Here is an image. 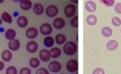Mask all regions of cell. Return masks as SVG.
<instances>
[{
    "label": "cell",
    "mask_w": 121,
    "mask_h": 74,
    "mask_svg": "<svg viewBox=\"0 0 121 74\" xmlns=\"http://www.w3.org/2000/svg\"><path fill=\"white\" fill-rule=\"evenodd\" d=\"M1 20H4L5 23H9V24L12 23V17H11V15L9 14L8 13L4 12L1 14Z\"/></svg>",
    "instance_id": "obj_24"
},
{
    "label": "cell",
    "mask_w": 121,
    "mask_h": 74,
    "mask_svg": "<svg viewBox=\"0 0 121 74\" xmlns=\"http://www.w3.org/2000/svg\"><path fill=\"white\" fill-rule=\"evenodd\" d=\"M39 57L43 62H46L49 61V60L51 59V55L49 51L46 49L41 50L39 53Z\"/></svg>",
    "instance_id": "obj_8"
},
{
    "label": "cell",
    "mask_w": 121,
    "mask_h": 74,
    "mask_svg": "<svg viewBox=\"0 0 121 74\" xmlns=\"http://www.w3.org/2000/svg\"><path fill=\"white\" fill-rule=\"evenodd\" d=\"M5 37L9 41H13L16 37V32L13 29H9L5 34Z\"/></svg>",
    "instance_id": "obj_17"
},
{
    "label": "cell",
    "mask_w": 121,
    "mask_h": 74,
    "mask_svg": "<svg viewBox=\"0 0 121 74\" xmlns=\"http://www.w3.org/2000/svg\"><path fill=\"white\" fill-rule=\"evenodd\" d=\"M101 33L104 37H110L113 34V30L109 27H104L102 29Z\"/></svg>",
    "instance_id": "obj_21"
},
{
    "label": "cell",
    "mask_w": 121,
    "mask_h": 74,
    "mask_svg": "<svg viewBox=\"0 0 121 74\" xmlns=\"http://www.w3.org/2000/svg\"><path fill=\"white\" fill-rule=\"evenodd\" d=\"M44 45L47 48H51L54 46V39L51 37H47L44 39Z\"/></svg>",
    "instance_id": "obj_22"
},
{
    "label": "cell",
    "mask_w": 121,
    "mask_h": 74,
    "mask_svg": "<svg viewBox=\"0 0 121 74\" xmlns=\"http://www.w3.org/2000/svg\"><path fill=\"white\" fill-rule=\"evenodd\" d=\"M92 74H105V73L104 69H102V68H96L95 69H94Z\"/></svg>",
    "instance_id": "obj_31"
},
{
    "label": "cell",
    "mask_w": 121,
    "mask_h": 74,
    "mask_svg": "<svg viewBox=\"0 0 121 74\" xmlns=\"http://www.w3.org/2000/svg\"><path fill=\"white\" fill-rule=\"evenodd\" d=\"M66 69L70 73L77 72L78 71V62L77 61L75 60H69L66 65Z\"/></svg>",
    "instance_id": "obj_3"
},
{
    "label": "cell",
    "mask_w": 121,
    "mask_h": 74,
    "mask_svg": "<svg viewBox=\"0 0 121 74\" xmlns=\"http://www.w3.org/2000/svg\"><path fill=\"white\" fill-rule=\"evenodd\" d=\"M118 47V43L116 40H111L107 43V48L109 51H113L117 49Z\"/></svg>",
    "instance_id": "obj_15"
},
{
    "label": "cell",
    "mask_w": 121,
    "mask_h": 74,
    "mask_svg": "<svg viewBox=\"0 0 121 74\" xmlns=\"http://www.w3.org/2000/svg\"><path fill=\"white\" fill-rule=\"evenodd\" d=\"M20 6L21 8V9H22L24 11H28V10L31 9V8L32 7V2H31V1H29V0L22 1Z\"/></svg>",
    "instance_id": "obj_14"
},
{
    "label": "cell",
    "mask_w": 121,
    "mask_h": 74,
    "mask_svg": "<svg viewBox=\"0 0 121 74\" xmlns=\"http://www.w3.org/2000/svg\"><path fill=\"white\" fill-rule=\"evenodd\" d=\"M102 2L104 4L110 6H112V5L114 4L115 1H114V0H103V1H102Z\"/></svg>",
    "instance_id": "obj_32"
},
{
    "label": "cell",
    "mask_w": 121,
    "mask_h": 74,
    "mask_svg": "<svg viewBox=\"0 0 121 74\" xmlns=\"http://www.w3.org/2000/svg\"><path fill=\"white\" fill-rule=\"evenodd\" d=\"M26 48V50H27L28 52H29V53H35L38 50V46L37 42L34 41H29L27 43Z\"/></svg>",
    "instance_id": "obj_7"
},
{
    "label": "cell",
    "mask_w": 121,
    "mask_h": 74,
    "mask_svg": "<svg viewBox=\"0 0 121 74\" xmlns=\"http://www.w3.org/2000/svg\"><path fill=\"white\" fill-rule=\"evenodd\" d=\"M65 25V20L61 18H56L54 22H53V25L54 27L57 29H62L63 27H64V26Z\"/></svg>",
    "instance_id": "obj_12"
},
{
    "label": "cell",
    "mask_w": 121,
    "mask_h": 74,
    "mask_svg": "<svg viewBox=\"0 0 121 74\" xmlns=\"http://www.w3.org/2000/svg\"><path fill=\"white\" fill-rule=\"evenodd\" d=\"M111 23H112L113 25H114L116 27H119L121 25V18L118 17H113L111 19Z\"/></svg>",
    "instance_id": "obj_27"
},
{
    "label": "cell",
    "mask_w": 121,
    "mask_h": 74,
    "mask_svg": "<svg viewBox=\"0 0 121 74\" xmlns=\"http://www.w3.org/2000/svg\"><path fill=\"white\" fill-rule=\"evenodd\" d=\"M36 74H49V71L45 68H40L36 71Z\"/></svg>",
    "instance_id": "obj_29"
},
{
    "label": "cell",
    "mask_w": 121,
    "mask_h": 74,
    "mask_svg": "<svg viewBox=\"0 0 121 74\" xmlns=\"http://www.w3.org/2000/svg\"><path fill=\"white\" fill-rule=\"evenodd\" d=\"M9 48L12 51H16L20 48V42L17 39H14L13 41H9Z\"/></svg>",
    "instance_id": "obj_10"
},
{
    "label": "cell",
    "mask_w": 121,
    "mask_h": 74,
    "mask_svg": "<svg viewBox=\"0 0 121 74\" xmlns=\"http://www.w3.org/2000/svg\"><path fill=\"white\" fill-rule=\"evenodd\" d=\"M75 13H76V6L72 4H68L64 9L65 15L68 18H72L73 15L75 14Z\"/></svg>",
    "instance_id": "obj_2"
},
{
    "label": "cell",
    "mask_w": 121,
    "mask_h": 74,
    "mask_svg": "<svg viewBox=\"0 0 121 74\" xmlns=\"http://www.w3.org/2000/svg\"><path fill=\"white\" fill-rule=\"evenodd\" d=\"M78 74V73H76V74Z\"/></svg>",
    "instance_id": "obj_38"
},
{
    "label": "cell",
    "mask_w": 121,
    "mask_h": 74,
    "mask_svg": "<svg viewBox=\"0 0 121 74\" xmlns=\"http://www.w3.org/2000/svg\"><path fill=\"white\" fill-rule=\"evenodd\" d=\"M70 24L73 27H78V16L77 15L74 17V18L72 19Z\"/></svg>",
    "instance_id": "obj_28"
},
{
    "label": "cell",
    "mask_w": 121,
    "mask_h": 74,
    "mask_svg": "<svg viewBox=\"0 0 121 74\" xmlns=\"http://www.w3.org/2000/svg\"><path fill=\"white\" fill-rule=\"evenodd\" d=\"M40 32L45 36H48L52 32V27L49 23H44L40 27Z\"/></svg>",
    "instance_id": "obj_5"
},
{
    "label": "cell",
    "mask_w": 121,
    "mask_h": 74,
    "mask_svg": "<svg viewBox=\"0 0 121 74\" xmlns=\"http://www.w3.org/2000/svg\"><path fill=\"white\" fill-rule=\"evenodd\" d=\"M4 66H5V65H4V62H0V71H1L4 69Z\"/></svg>",
    "instance_id": "obj_34"
},
{
    "label": "cell",
    "mask_w": 121,
    "mask_h": 74,
    "mask_svg": "<svg viewBox=\"0 0 121 74\" xmlns=\"http://www.w3.org/2000/svg\"><path fill=\"white\" fill-rule=\"evenodd\" d=\"M33 11L38 15H42L44 12V7L41 4H36L33 7Z\"/></svg>",
    "instance_id": "obj_18"
},
{
    "label": "cell",
    "mask_w": 121,
    "mask_h": 74,
    "mask_svg": "<svg viewBox=\"0 0 121 74\" xmlns=\"http://www.w3.org/2000/svg\"><path fill=\"white\" fill-rule=\"evenodd\" d=\"M63 52L68 55H73L77 51V46L73 41L67 42L63 46Z\"/></svg>",
    "instance_id": "obj_1"
},
{
    "label": "cell",
    "mask_w": 121,
    "mask_h": 74,
    "mask_svg": "<svg viewBox=\"0 0 121 74\" xmlns=\"http://www.w3.org/2000/svg\"><path fill=\"white\" fill-rule=\"evenodd\" d=\"M6 74H17V70L13 66H9L6 71Z\"/></svg>",
    "instance_id": "obj_26"
},
{
    "label": "cell",
    "mask_w": 121,
    "mask_h": 74,
    "mask_svg": "<svg viewBox=\"0 0 121 74\" xmlns=\"http://www.w3.org/2000/svg\"></svg>",
    "instance_id": "obj_39"
},
{
    "label": "cell",
    "mask_w": 121,
    "mask_h": 74,
    "mask_svg": "<svg viewBox=\"0 0 121 74\" xmlns=\"http://www.w3.org/2000/svg\"><path fill=\"white\" fill-rule=\"evenodd\" d=\"M65 41H66V37L64 34H59L55 37V41L59 45H61V44L64 43L65 42Z\"/></svg>",
    "instance_id": "obj_23"
},
{
    "label": "cell",
    "mask_w": 121,
    "mask_h": 74,
    "mask_svg": "<svg viewBox=\"0 0 121 74\" xmlns=\"http://www.w3.org/2000/svg\"><path fill=\"white\" fill-rule=\"evenodd\" d=\"M115 11L118 13V14H121V3H118L116 4V5L115 6Z\"/></svg>",
    "instance_id": "obj_33"
},
{
    "label": "cell",
    "mask_w": 121,
    "mask_h": 74,
    "mask_svg": "<svg viewBox=\"0 0 121 74\" xmlns=\"http://www.w3.org/2000/svg\"><path fill=\"white\" fill-rule=\"evenodd\" d=\"M1 58L3 61L6 62H10L12 59V52L10 50H4L1 54Z\"/></svg>",
    "instance_id": "obj_16"
},
{
    "label": "cell",
    "mask_w": 121,
    "mask_h": 74,
    "mask_svg": "<svg viewBox=\"0 0 121 74\" xmlns=\"http://www.w3.org/2000/svg\"><path fill=\"white\" fill-rule=\"evenodd\" d=\"M2 24V20H1V18H0V25Z\"/></svg>",
    "instance_id": "obj_35"
},
{
    "label": "cell",
    "mask_w": 121,
    "mask_h": 74,
    "mask_svg": "<svg viewBox=\"0 0 121 74\" xmlns=\"http://www.w3.org/2000/svg\"><path fill=\"white\" fill-rule=\"evenodd\" d=\"M38 34V31L35 27H30L26 31V36L30 39H34L36 38Z\"/></svg>",
    "instance_id": "obj_9"
},
{
    "label": "cell",
    "mask_w": 121,
    "mask_h": 74,
    "mask_svg": "<svg viewBox=\"0 0 121 74\" xmlns=\"http://www.w3.org/2000/svg\"><path fill=\"white\" fill-rule=\"evenodd\" d=\"M29 65L31 68L33 69H36L40 65V61L38 58H36V57H34L32 59L30 60L29 61Z\"/></svg>",
    "instance_id": "obj_25"
},
{
    "label": "cell",
    "mask_w": 121,
    "mask_h": 74,
    "mask_svg": "<svg viewBox=\"0 0 121 74\" xmlns=\"http://www.w3.org/2000/svg\"><path fill=\"white\" fill-rule=\"evenodd\" d=\"M86 22L87 23L91 26H93L97 24V18L95 15H89L86 18Z\"/></svg>",
    "instance_id": "obj_20"
},
{
    "label": "cell",
    "mask_w": 121,
    "mask_h": 74,
    "mask_svg": "<svg viewBox=\"0 0 121 74\" xmlns=\"http://www.w3.org/2000/svg\"><path fill=\"white\" fill-rule=\"evenodd\" d=\"M52 58H58L61 55V50L59 48H53L49 51Z\"/></svg>",
    "instance_id": "obj_19"
},
{
    "label": "cell",
    "mask_w": 121,
    "mask_h": 74,
    "mask_svg": "<svg viewBox=\"0 0 121 74\" xmlns=\"http://www.w3.org/2000/svg\"><path fill=\"white\" fill-rule=\"evenodd\" d=\"M72 2H74V3H78V1H71Z\"/></svg>",
    "instance_id": "obj_36"
},
{
    "label": "cell",
    "mask_w": 121,
    "mask_h": 74,
    "mask_svg": "<svg viewBox=\"0 0 121 74\" xmlns=\"http://www.w3.org/2000/svg\"><path fill=\"white\" fill-rule=\"evenodd\" d=\"M48 68L50 71L53 73H57L61 70V64L57 61H52L49 64Z\"/></svg>",
    "instance_id": "obj_6"
},
{
    "label": "cell",
    "mask_w": 121,
    "mask_h": 74,
    "mask_svg": "<svg viewBox=\"0 0 121 74\" xmlns=\"http://www.w3.org/2000/svg\"><path fill=\"white\" fill-rule=\"evenodd\" d=\"M17 23L20 27L24 28L26 27L28 25V19L25 16H20L17 19Z\"/></svg>",
    "instance_id": "obj_13"
},
{
    "label": "cell",
    "mask_w": 121,
    "mask_h": 74,
    "mask_svg": "<svg viewBox=\"0 0 121 74\" xmlns=\"http://www.w3.org/2000/svg\"></svg>",
    "instance_id": "obj_40"
},
{
    "label": "cell",
    "mask_w": 121,
    "mask_h": 74,
    "mask_svg": "<svg viewBox=\"0 0 121 74\" xmlns=\"http://www.w3.org/2000/svg\"><path fill=\"white\" fill-rule=\"evenodd\" d=\"M4 0H1V1H0V4H1V3H2V2H4Z\"/></svg>",
    "instance_id": "obj_37"
},
{
    "label": "cell",
    "mask_w": 121,
    "mask_h": 74,
    "mask_svg": "<svg viewBox=\"0 0 121 74\" xmlns=\"http://www.w3.org/2000/svg\"><path fill=\"white\" fill-rule=\"evenodd\" d=\"M20 74H31V71L29 68L24 67V68H22L20 70Z\"/></svg>",
    "instance_id": "obj_30"
},
{
    "label": "cell",
    "mask_w": 121,
    "mask_h": 74,
    "mask_svg": "<svg viewBox=\"0 0 121 74\" xmlns=\"http://www.w3.org/2000/svg\"><path fill=\"white\" fill-rule=\"evenodd\" d=\"M58 8L54 5H49L45 10V13L49 18H54L58 14Z\"/></svg>",
    "instance_id": "obj_4"
},
{
    "label": "cell",
    "mask_w": 121,
    "mask_h": 74,
    "mask_svg": "<svg viewBox=\"0 0 121 74\" xmlns=\"http://www.w3.org/2000/svg\"><path fill=\"white\" fill-rule=\"evenodd\" d=\"M85 8L87 11L90 13H93L97 9V5L93 1H88L85 4Z\"/></svg>",
    "instance_id": "obj_11"
}]
</instances>
